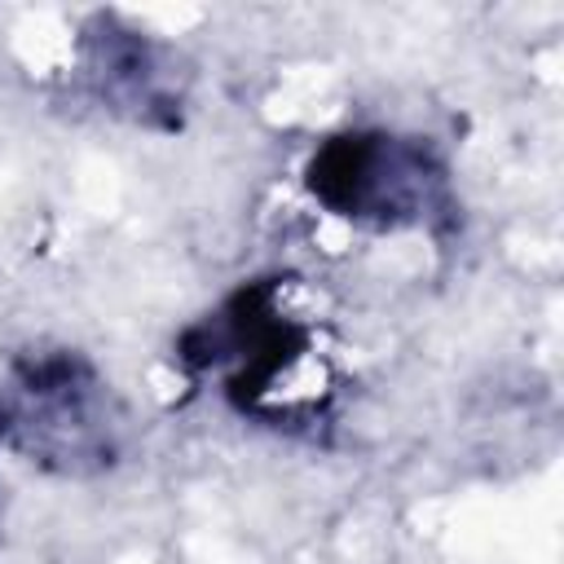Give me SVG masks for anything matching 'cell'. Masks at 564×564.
Returning a JSON list of instances; mask_svg holds the SVG:
<instances>
[{
	"mask_svg": "<svg viewBox=\"0 0 564 564\" xmlns=\"http://www.w3.org/2000/svg\"><path fill=\"white\" fill-rule=\"evenodd\" d=\"M172 357L185 379H212L234 414L264 427L313 432L339 392L330 330L286 273L238 282L176 335Z\"/></svg>",
	"mask_w": 564,
	"mask_h": 564,
	"instance_id": "6da1fadb",
	"label": "cell"
},
{
	"mask_svg": "<svg viewBox=\"0 0 564 564\" xmlns=\"http://www.w3.org/2000/svg\"><path fill=\"white\" fill-rule=\"evenodd\" d=\"M79 93L110 119L145 132H181L194 70L185 53L119 13H93L75 40Z\"/></svg>",
	"mask_w": 564,
	"mask_h": 564,
	"instance_id": "277c9868",
	"label": "cell"
},
{
	"mask_svg": "<svg viewBox=\"0 0 564 564\" xmlns=\"http://www.w3.org/2000/svg\"><path fill=\"white\" fill-rule=\"evenodd\" d=\"M0 449L44 476L93 480L128 458L132 410L88 352L26 344L0 366Z\"/></svg>",
	"mask_w": 564,
	"mask_h": 564,
	"instance_id": "7a4b0ae2",
	"label": "cell"
},
{
	"mask_svg": "<svg viewBox=\"0 0 564 564\" xmlns=\"http://www.w3.org/2000/svg\"><path fill=\"white\" fill-rule=\"evenodd\" d=\"M304 194L317 212L361 234H427L458 225V194L449 159L436 141L397 128H344L322 137L304 167Z\"/></svg>",
	"mask_w": 564,
	"mask_h": 564,
	"instance_id": "3957f363",
	"label": "cell"
}]
</instances>
